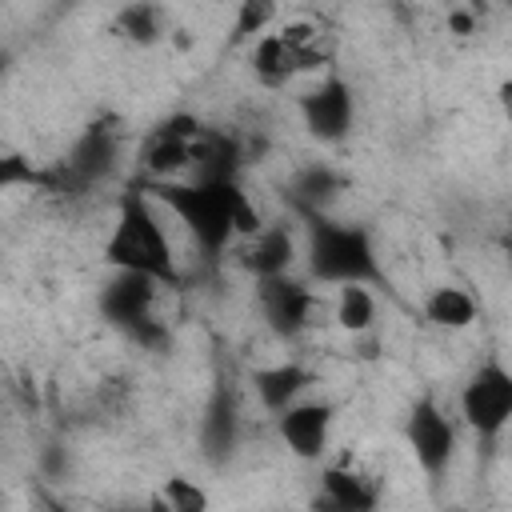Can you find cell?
Returning a JSON list of instances; mask_svg holds the SVG:
<instances>
[{"instance_id": "obj_22", "label": "cell", "mask_w": 512, "mask_h": 512, "mask_svg": "<svg viewBox=\"0 0 512 512\" xmlns=\"http://www.w3.org/2000/svg\"><path fill=\"white\" fill-rule=\"evenodd\" d=\"M276 12H280L276 0H240V4H236V20H232V44L260 40V36L272 28Z\"/></svg>"}, {"instance_id": "obj_27", "label": "cell", "mask_w": 512, "mask_h": 512, "mask_svg": "<svg viewBox=\"0 0 512 512\" xmlns=\"http://www.w3.org/2000/svg\"><path fill=\"white\" fill-rule=\"evenodd\" d=\"M500 248H504V256H508V260H512V224H508V228H504V236H500Z\"/></svg>"}, {"instance_id": "obj_1", "label": "cell", "mask_w": 512, "mask_h": 512, "mask_svg": "<svg viewBox=\"0 0 512 512\" xmlns=\"http://www.w3.org/2000/svg\"><path fill=\"white\" fill-rule=\"evenodd\" d=\"M140 188L176 212L208 268H216L236 244V212L244 200L236 180H140Z\"/></svg>"}, {"instance_id": "obj_5", "label": "cell", "mask_w": 512, "mask_h": 512, "mask_svg": "<svg viewBox=\"0 0 512 512\" xmlns=\"http://www.w3.org/2000/svg\"><path fill=\"white\" fill-rule=\"evenodd\" d=\"M460 416L476 432L484 452H492V444L512 424V368H504L500 360L476 364L460 388Z\"/></svg>"}, {"instance_id": "obj_13", "label": "cell", "mask_w": 512, "mask_h": 512, "mask_svg": "<svg viewBox=\"0 0 512 512\" xmlns=\"http://www.w3.org/2000/svg\"><path fill=\"white\" fill-rule=\"evenodd\" d=\"M240 444V404L232 388H216L208 412H204V428H200V448L208 464H224Z\"/></svg>"}, {"instance_id": "obj_15", "label": "cell", "mask_w": 512, "mask_h": 512, "mask_svg": "<svg viewBox=\"0 0 512 512\" xmlns=\"http://www.w3.org/2000/svg\"><path fill=\"white\" fill-rule=\"evenodd\" d=\"M244 164V148L236 136L204 128L192 144V164H188V180H236Z\"/></svg>"}, {"instance_id": "obj_16", "label": "cell", "mask_w": 512, "mask_h": 512, "mask_svg": "<svg viewBox=\"0 0 512 512\" xmlns=\"http://www.w3.org/2000/svg\"><path fill=\"white\" fill-rule=\"evenodd\" d=\"M344 176L332 168V164H304L288 184H284V204L296 212V216H308V212H324V204L344 192Z\"/></svg>"}, {"instance_id": "obj_14", "label": "cell", "mask_w": 512, "mask_h": 512, "mask_svg": "<svg viewBox=\"0 0 512 512\" xmlns=\"http://www.w3.org/2000/svg\"><path fill=\"white\" fill-rule=\"evenodd\" d=\"M320 488H324V504L340 512H372L380 504V480H372L356 464H324Z\"/></svg>"}, {"instance_id": "obj_25", "label": "cell", "mask_w": 512, "mask_h": 512, "mask_svg": "<svg viewBox=\"0 0 512 512\" xmlns=\"http://www.w3.org/2000/svg\"><path fill=\"white\" fill-rule=\"evenodd\" d=\"M448 32L460 36V40L472 36V32H476V16H472L468 8H452V12H448Z\"/></svg>"}, {"instance_id": "obj_7", "label": "cell", "mask_w": 512, "mask_h": 512, "mask_svg": "<svg viewBox=\"0 0 512 512\" xmlns=\"http://www.w3.org/2000/svg\"><path fill=\"white\" fill-rule=\"evenodd\" d=\"M404 440H408L420 472L432 484H440L444 472H448V464H452V456H456V428H452L448 412L432 396H420L412 404V412L404 420Z\"/></svg>"}, {"instance_id": "obj_6", "label": "cell", "mask_w": 512, "mask_h": 512, "mask_svg": "<svg viewBox=\"0 0 512 512\" xmlns=\"http://www.w3.org/2000/svg\"><path fill=\"white\" fill-rule=\"evenodd\" d=\"M204 128H208V124H204L200 116H192V112H172V116H164V120L144 136L140 156H136L144 180H172V176L188 172V164H192V144H196V136H200Z\"/></svg>"}, {"instance_id": "obj_3", "label": "cell", "mask_w": 512, "mask_h": 512, "mask_svg": "<svg viewBox=\"0 0 512 512\" xmlns=\"http://www.w3.org/2000/svg\"><path fill=\"white\" fill-rule=\"evenodd\" d=\"M308 228V276L320 284H384L372 232L364 224H344L324 212L300 216Z\"/></svg>"}, {"instance_id": "obj_28", "label": "cell", "mask_w": 512, "mask_h": 512, "mask_svg": "<svg viewBox=\"0 0 512 512\" xmlns=\"http://www.w3.org/2000/svg\"><path fill=\"white\" fill-rule=\"evenodd\" d=\"M508 8H512V0H508Z\"/></svg>"}, {"instance_id": "obj_26", "label": "cell", "mask_w": 512, "mask_h": 512, "mask_svg": "<svg viewBox=\"0 0 512 512\" xmlns=\"http://www.w3.org/2000/svg\"><path fill=\"white\" fill-rule=\"evenodd\" d=\"M496 104H500V112H504V120L512 124V76H504V80L496 84Z\"/></svg>"}, {"instance_id": "obj_19", "label": "cell", "mask_w": 512, "mask_h": 512, "mask_svg": "<svg viewBox=\"0 0 512 512\" xmlns=\"http://www.w3.org/2000/svg\"><path fill=\"white\" fill-rule=\"evenodd\" d=\"M112 32L124 36L128 44H136V48H152V44L164 40V12H160L156 0H128L116 12Z\"/></svg>"}, {"instance_id": "obj_8", "label": "cell", "mask_w": 512, "mask_h": 512, "mask_svg": "<svg viewBox=\"0 0 512 512\" xmlns=\"http://www.w3.org/2000/svg\"><path fill=\"white\" fill-rule=\"evenodd\" d=\"M256 304H260V316L264 324L284 336V340H296L300 332H308L316 324V312H320V300L308 284L292 280L288 272L284 276H268V280H256Z\"/></svg>"}, {"instance_id": "obj_4", "label": "cell", "mask_w": 512, "mask_h": 512, "mask_svg": "<svg viewBox=\"0 0 512 512\" xmlns=\"http://www.w3.org/2000/svg\"><path fill=\"white\" fill-rule=\"evenodd\" d=\"M120 148H124V124H120V116L104 112V116L88 120L84 132L72 140L68 156L52 164V188H48V196L72 200V196L92 192L96 184H104L120 168Z\"/></svg>"}, {"instance_id": "obj_18", "label": "cell", "mask_w": 512, "mask_h": 512, "mask_svg": "<svg viewBox=\"0 0 512 512\" xmlns=\"http://www.w3.org/2000/svg\"><path fill=\"white\" fill-rule=\"evenodd\" d=\"M300 72V60H296V48L280 36V32H264L252 48V76L264 84V88H284L292 76Z\"/></svg>"}, {"instance_id": "obj_21", "label": "cell", "mask_w": 512, "mask_h": 512, "mask_svg": "<svg viewBox=\"0 0 512 512\" xmlns=\"http://www.w3.org/2000/svg\"><path fill=\"white\" fill-rule=\"evenodd\" d=\"M376 320V300L368 292V284H340V296H336V324L352 336L368 332Z\"/></svg>"}, {"instance_id": "obj_2", "label": "cell", "mask_w": 512, "mask_h": 512, "mask_svg": "<svg viewBox=\"0 0 512 512\" xmlns=\"http://www.w3.org/2000/svg\"><path fill=\"white\" fill-rule=\"evenodd\" d=\"M104 260L124 272H144V276L160 280L164 288H180V280H184L176 268L168 232L160 228V216L152 208V196L140 184L128 188L116 204V220L104 240Z\"/></svg>"}, {"instance_id": "obj_17", "label": "cell", "mask_w": 512, "mask_h": 512, "mask_svg": "<svg viewBox=\"0 0 512 512\" xmlns=\"http://www.w3.org/2000/svg\"><path fill=\"white\" fill-rule=\"evenodd\" d=\"M312 380H316V376H312L304 364H296V360H280V364H268V368H256V372H252V388H256L260 404H264L272 416L284 412L288 404H296Z\"/></svg>"}, {"instance_id": "obj_12", "label": "cell", "mask_w": 512, "mask_h": 512, "mask_svg": "<svg viewBox=\"0 0 512 512\" xmlns=\"http://www.w3.org/2000/svg\"><path fill=\"white\" fill-rule=\"evenodd\" d=\"M292 256H296V244H292V232L288 224H264L256 236L240 240L236 248V260L248 276L256 280H268V276H284L292 268Z\"/></svg>"}, {"instance_id": "obj_10", "label": "cell", "mask_w": 512, "mask_h": 512, "mask_svg": "<svg viewBox=\"0 0 512 512\" xmlns=\"http://www.w3.org/2000/svg\"><path fill=\"white\" fill-rule=\"evenodd\" d=\"M160 288H164V284L152 280V276H144V272L112 268V280L100 288L96 308H100V316H104L116 332H128V328H136L140 320L156 316V292H160Z\"/></svg>"}, {"instance_id": "obj_24", "label": "cell", "mask_w": 512, "mask_h": 512, "mask_svg": "<svg viewBox=\"0 0 512 512\" xmlns=\"http://www.w3.org/2000/svg\"><path fill=\"white\" fill-rule=\"evenodd\" d=\"M156 504H160V508H172V512H204V508H208V496H204L200 484H192V480H184V476H172V480H164Z\"/></svg>"}, {"instance_id": "obj_23", "label": "cell", "mask_w": 512, "mask_h": 512, "mask_svg": "<svg viewBox=\"0 0 512 512\" xmlns=\"http://www.w3.org/2000/svg\"><path fill=\"white\" fill-rule=\"evenodd\" d=\"M0 184L4 188H36V192H48L52 188V164L48 168H36L32 160L8 152L0 160Z\"/></svg>"}, {"instance_id": "obj_20", "label": "cell", "mask_w": 512, "mask_h": 512, "mask_svg": "<svg viewBox=\"0 0 512 512\" xmlns=\"http://www.w3.org/2000/svg\"><path fill=\"white\" fill-rule=\"evenodd\" d=\"M424 320L436 324V328L460 332V328L476 324V300L456 284H440L424 296Z\"/></svg>"}, {"instance_id": "obj_9", "label": "cell", "mask_w": 512, "mask_h": 512, "mask_svg": "<svg viewBox=\"0 0 512 512\" xmlns=\"http://www.w3.org/2000/svg\"><path fill=\"white\" fill-rule=\"evenodd\" d=\"M300 116L320 144H344L356 120V100L344 76H324L316 88H308L300 96Z\"/></svg>"}, {"instance_id": "obj_11", "label": "cell", "mask_w": 512, "mask_h": 512, "mask_svg": "<svg viewBox=\"0 0 512 512\" xmlns=\"http://www.w3.org/2000/svg\"><path fill=\"white\" fill-rule=\"evenodd\" d=\"M332 420H336V404L332 400H296L284 412H276V432H280V440L288 444V452L296 460L316 464L328 452Z\"/></svg>"}]
</instances>
